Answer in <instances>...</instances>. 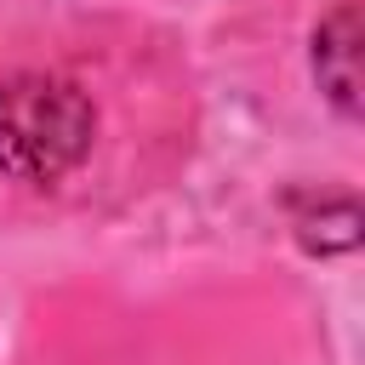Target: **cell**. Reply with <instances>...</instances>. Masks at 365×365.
Here are the masks:
<instances>
[{"label":"cell","mask_w":365,"mask_h":365,"mask_svg":"<svg viewBox=\"0 0 365 365\" xmlns=\"http://www.w3.org/2000/svg\"><path fill=\"white\" fill-rule=\"evenodd\" d=\"M91 148V103L51 74L0 80V171L11 182H57Z\"/></svg>","instance_id":"obj_1"},{"label":"cell","mask_w":365,"mask_h":365,"mask_svg":"<svg viewBox=\"0 0 365 365\" xmlns=\"http://www.w3.org/2000/svg\"><path fill=\"white\" fill-rule=\"evenodd\" d=\"M314 74H319V91L354 120L359 114V6L354 0L314 29Z\"/></svg>","instance_id":"obj_2"}]
</instances>
